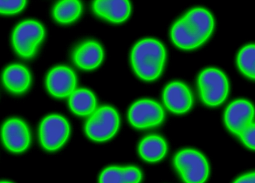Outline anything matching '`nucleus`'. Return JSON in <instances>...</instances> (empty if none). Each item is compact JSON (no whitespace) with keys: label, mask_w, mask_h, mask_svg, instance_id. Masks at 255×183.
I'll use <instances>...</instances> for the list:
<instances>
[{"label":"nucleus","mask_w":255,"mask_h":183,"mask_svg":"<svg viewBox=\"0 0 255 183\" xmlns=\"http://www.w3.org/2000/svg\"><path fill=\"white\" fill-rule=\"evenodd\" d=\"M214 26V18L208 10L193 9L174 24L171 38L180 49H196L209 38Z\"/></svg>","instance_id":"f257e3e1"},{"label":"nucleus","mask_w":255,"mask_h":183,"mask_svg":"<svg viewBox=\"0 0 255 183\" xmlns=\"http://www.w3.org/2000/svg\"><path fill=\"white\" fill-rule=\"evenodd\" d=\"M165 59L166 51L163 45L152 39L141 40L132 50V67L140 79L147 82L160 76Z\"/></svg>","instance_id":"f03ea898"},{"label":"nucleus","mask_w":255,"mask_h":183,"mask_svg":"<svg viewBox=\"0 0 255 183\" xmlns=\"http://www.w3.org/2000/svg\"><path fill=\"white\" fill-rule=\"evenodd\" d=\"M121 124L118 111L110 106H103L96 109L85 123L87 136L95 142H106L113 138Z\"/></svg>","instance_id":"7ed1b4c3"},{"label":"nucleus","mask_w":255,"mask_h":183,"mask_svg":"<svg viewBox=\"0 0 255 183\" xmlns=\"http://www.w3.org/2000/svg\"><path fill=\"white\" fill-rule=\"evenodd\" d=\"M174 167L185 183H205L209 176V165L199 151L185 149L174 157Z\"/></svg>","instance_id":"20e7f679"},{"label":"nucleus","mask_w":255,"mask_h":183,"mask_svg":"<svg viewBox=\"0 0 255 183\" xmlns=\"http://www.w3.org/2000/svg\"><path fill=\"white\" fill-rule=\"evenodd\" d=\"M198 87L202 101L211 106L223 103L229 93V86L224 73L217 69L204 70L198 79Z\"/></svg>","instance_id":"39448f33"},{"label":"nucleus","mask_w":255,"mask_h":183,"mask_svg":"<svg viewBox=\"0 0 255 183\" xmlns=\"http://www.w3.org/2000/svg\"><path fill=\"white\" fill-rule=\"evenodd\" d=\"M70 132V124L65 118L59 115H49L40 124V143L47 151H56L67 142Z\"/></svg>","instance_id":"423d86ee"},{"label":"nucleus","mask_w":255,"mask_h":183,"mask_svg":"<svg viewBox=\"0 0 255 183\" xmlns=\"http://www.w3.org/2000/svg\"><path fill=\"white\" fill-rule=\"evenodd\" d=\"M44 37L43 26L35 21H25L19 24L13 34V44L22 58H31Z\"/></svg>","instance_id":"0eeeda50"},{"label":"nucleus","mask_w":255,"mask_h":183,"mask_svg":"<svg viewBox=\"0 0 255 183\" xmlns=\"http://www.w3.org/2000/svg\"><path fill=\"white\" fill-rule=\"evenodd\" d=\"M165 114L162 106L152 100H138L128 110L129 122L136 129H148L160 125L164 120Z\"/></svg>","instance_id":"6e6552de"},{"label":"nucleus","mask_w":255,"mask_h":183,"mask_svg":"<svg viewBox=\"0 0 255 183\" xmlns=\"http://www.w3.org/2000/svg\"><path fill=\"white\" fill-rule=\"evenodd\" d=\"M254 106L248 100H237L231 103L225 112V124L234 134L239 136L253 122Z\"/></svg>","instance_id":"1a4fd4ad"},{"label":"nucleus","mask_w":255,"mask_h":183,"mask_svg":"<svg viewBox=\"0 0 255 183\" xmlns=\"http://www.w3.org/2000/svg\"><path fill=\"white\" fill-rule=\"evenodd\" d=\"M1 139L4 146L13 153H22L29 146L31 136L26 124L17 118L4 123L1 128Z\"/></svg>","instance_id":"9d476101"},{"label":"nucleus","mask_w":255,"mask_h":183,"mask_svg":"<svg viewBox=\"0 0 255 183\" xmlns=\"http://www.w3.org/2000/svg\"><path fill=\"white\" fill-rule=\"evenodd\" d=\"M163 100L169 111L175 114H183L190 110L193 98L191 92L184 84L172 82L165 88Z\"/></svg>","instance_id":"9b49d317"},{"label":"nucleus","mask_w":255,"mask_h":183,"mask_svg":"<svg viewBox=\"0 0 255 183\" xmlns=\"http://www.w3.org/2000/svg\"><path fill=\"white\" fill-rule=\"evenodd\" d=\"M46 87L49 92L55 97L70 96L76 89V75L68 67H55L48 75Z\"/></svg>","instance_id":"f8f14e48"},{"label":"nucleus","mask_w":255,"mask_h":183,"mask_svg":"<svg viewBox=\"0 0 255 183\" xmlns=\"http://www.w3.org/2000/svg\"><path fill=\"white\" fill-rule=\"evenodd\" d=\"M104 52L103 48L95 41H87L76 48L73 52V61L79 68L92 70L103 62Z\"/></svg>","instance_id":"ddd939ff"},{"label":"nucleus","mask_w":255,"mask_h":183,"mask_svg":"<svg viewBox=\"0 0 255 183\" xmlns=\"http://www.w3.org/2000/svg\"><path fill=\"white\" fill-rule=\"evenodd\" d=\"M93 9L98 16L110 22L120 23L127 20L130 13L128 1L98 0L93 4Z\"/></svg>","instance_id":"4468645a"},{"label":"nucleus","mask_w":255,"mask_h":183,"mask_svg":"<svg viewBox=\"0 0 255 183\" xmlns=\"http://www.w3.org/2000/svg\"><path fill=\"white\" fill-rule=\"evenodd\" d=\"M142 179V172L134 166H112L102 172L99 183H140Z\"/></svg>","instance_id":"2eb2a0df"},{"label":"nucleus","mask_w":255,"mask_h":183,"mask_svg":"<svg viewBox=\"0 0 255 183\" xmlns=\"http://www.w3.org/2000/svg\"><path fill=\"white\" fill-rule=\"evenodd\" d=\"M167 149V144L163 138L157 135H150L139 142L138 152L145 161L156 163L164 158Z\"/></svg>","instance_id":"dca6fc26"},{"label":"nucleus","mask_w":255,"mask_h":183,"mask_svg":"<svg viewBox=\"0 0 255 183\" xmlns=\"http://www.w3.org/2000/svg\"><path fill=\"white\" fill-rule=\"evenodd\" d=\"M4 86L12 92H24L31 83V76L25 67L21 65L10 66L4 70L2 76Z\"/></svg>","instance_id":"f3484780"},{"label":"nucleus","mask_w":255,"mask_h":183,"mask_svg":"<svg viewBox=\"0 0 255 183\" xmlns=\"http://www.w3.org/2000/svg\"><path fill=\"white\" fill-rule=\"evenodd\" d=\"M69 105L73 113L79 116H88L97 109V98L92 92L79 89L70 96Z\"/></svg>","instance_id":"a211bd4d"},{"label":"nucleus","mask_w":255,"mask_h":183,"mask_svg":"<svg viewBox=\"0 0 255 183\" xmlns=\"http://www.w3.org/2000/svg\"><path fill=\"white\" fill-rule=\"evenodd\" d=\"M82 4L76 0L61 1L55 5L53 10L55 19L61 23L74 22L80 16Z\"/></svg>","instance_id":"6ab92c4d"},{"label":"nucleus","mask_w":255,"mask_h":183,"mask_svg":"<svg viewBox=\"0 0 255 183\" xmlns=\"http://www.w3.org/2000/svg\"><path fill=\"white\" fill-rule=\"evenodd\" d=\"M238 66L246 76L255 80V45H249L241 49L238 56Z\"/></svg>","instance_id":"aec40b11"},{"label":"nucleus","mask_w":255,"mask_h":183,"mask_svg":"<svg viewBox=\"0 0 255 183\" xmlns=\"http://www.w3.org/2000/svg\"><path fill=\"white\" fill-rule=\"evenodd\" d=\"M25 1H0V13L13 14L25 7Z\"/></svg>","instance_id":"412c9836"},{"label":"nucleus","mask_w":255,"mask_h":183,"mask_svg":"<svg viewBox=\"0 0 255 183\" xmlns=\"http://www.w3.org/2000/svg\"><path fill=\"white\" fill-rule=\"evenodd\" d=\"M244 145L250 149L255 150V123L253 122L239 135Z\"/></svg>","instance_id":"4be33fe9"},{"label":"nucleus","mask_w":255,"mask_h":183,"mask_svg":"<svg viewBox=\"0 0 255 183\" xmlns=\"http://www.w3.org/2000/svg\"><path fill=\"white\" fill-rule=\"evenodd\" d=\"M234 183H252L251 180H250L249 174L247 175H243V176L240 177L239 178L236 180Z\"/></svg>","instance_id":"5701e85b"},{"label":"nucleus","mask_w":255,"mask_h":183,"mask_svg":"<svg viewBox=\"0 0 255 183\" xmlns=\"http://www.w3.org/2000/svg\"><path fill=\"white\" fill-rule=\"evenodd\" d=\"M249 176H250V180H251L252 183H255V172L249 174Z\"/></svg>","instance_id":"b1692460"},{"label":"nucleus","mask_w":255,"mask_h":183,"mask_svg":"<svg viewBox=\"0 0 255 183\" xmlns=\"http://www.w3.org/2000/svg\"><path fill=\"white\" fill-rule=\"evenodd\" d=\"M0 183H12L10 182H5V181H2V182H0Z\"/></svg>","instance_id":"393cba45"}]
</instances>
